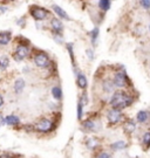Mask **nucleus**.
Wrapping results in <instances>:
<instances>
[{"label":"nucleus","mask_w":150,"mask_h":158,"mask_svg":"<svg viewBox=\"0 0 150 158\" xmlns=\"http://www.w3.org/2000/svg\"><path fill=\"white\" fill-rule=\"evenodd\" d=\"M134 96L127 91L126 89H117L113 93L110 100H109V106L110 108L117 109V110H124L126 108H129L134 103Z\"/></svg>","instance_id":"obj_1"},{"label":"nucleus","mask_w":150,"mask_h":158,"mask_svg":"<svg viewBox=\"0 0 150 158\" xmlns=\"http://www.w3.org/2000/svg\"><path fill=\"white\" fill-rule=\"evenodd\" d=\"M28 13L35 23H42L46 20H49L50 17L49 10L39 5H31L28 7Z\"/></svg>","instance_id":"obj_2"},{"label":"nucleus","mask_w":150,"mask_h":158,"mask_svg":"<svg viewBox=\"0 0 150 158\" xmlns=\"http://www.w3.org/2000/svg\"><path fill=\"white\" fill-rule=\"evenodd\" d=\"M34 127V131L40 132V134H49L53 130L55 129V122L52 118H47V117H42L40 118Z\"/></svg>","instance_id":"obj_3"},{"label":"nucleus","mask_w":150,"mask_h":158,"mask_svg":"<svg viewBox=\"0 0 150 158\" xmlns=\"http://www.w3.org/2000/svg\"><path fill=\"white\" fill-rule=\"evenodd\" d=\"M113 83H114L116 89H127L129 85H130L128 75H127V72L124 70V68H122L121 70H117V72L114 73Z\"/></svg>","instance_id":"obj_4"},{"label":"nucleus","mask_w":150,"mask_h":158,"mask_svg":"<svg viewBox=\"0 0 150 158\" xmlns=\"http://www.w3.org/2000/svg\"><path fill=\"white\" fill-rule=\"evenodd\" d=\"M31 54V48H29V42H24V41H20L18 42L17 46H15V49H14V53H13V57L14 60L20 62V61H24L26 60Z\"/></svg>","instance_id":"obj_5"},{"label":"nucleus","mask_w":150,"mask_h":158,"mask_svg":"<svg viewBox=\"0 0 150 158\" xmlns=\"http://www.w3.org/2000/svg\"><path fill=\"white\" fill-rule=\"evenodd\" d=\"M33 61H34V64L38 68H41V69H47V68H49L50 64H52L49 55H48L46 52H42V51L34 52Z\"/></svg>","instance_id":"obj_6"},{"label":"nucleus","mask_w":150,"mask_h":158,"mask_svg":"<svg viewBox=\"0 0 150 158\" xmlns=\"http://www.w3.org/2000/svg\"><path fill=\"white\" fill-rule=\"evenodd\" d=\"M107 121L110 125H117L124 121V115L121 110H117L114 108H110L107 111Z\"/></svg>","instance_id":"obj_7"},{"label":"nucleus","mask_w":150,"mask_h":158,"mask_svg":"<svg viewBox=\"0 0 150 158\" xmlns=\"http://www.w3.org/2000/svg\"><path fill=\"white\" fill-rule=\"evenodd\" d=\"M49 31L52 34H61L63 35V23L62 20H60L59 18L53 17L49 18Z\"/></svg>","instance_id":"obj_8"},{"label":"nucleus","mask_w":150,"mask_h":158,"mask_svg":"<svg viewBox=\"0 0 150 158\" xmlns=\"http://www.w3.org/2000/svg\"><path fill=\"white\" fill-rule=\"evenodd\" d=\"M52 11H53V13L56 15V18H59L60 20H66V21H69V20H71V17L68 15V13L62 8L61 6L55 5V4L52 5Z\"/></svg>","instance_id":"obj_9"},{"label":"nucleus","mask_w":150,"mask_h":158,"mask_svg":"<svg viewBox=\"0 0 150 158\" xmlns=\"http://www.w3.org/2000/svg\"><path fill=\"white\" fill-rule=\"evenodd\" d=\"M122 123H123V130L126 131V134L131 135V134H134V132L136 131V128H137V123H136V121L127 118V119H124Z\"/></svg>","instance_id":"obj_10"},{"label":"nucleus","mask_w":150,"mask_h":158,"mask_svg":"<svg viewBox=\"0 0 150 158\" xmlns=\"http://www.w3.org/2000/svg\"><path fill=\"white\" fill-rule=\"evenodd\" d=\"M82 129L86 132H96L97 131V122L95 119H86L82 122Z\"/></svg>","instance_id":"obj_11"},{"label":"nucleus","mask_w":150,"mask_h":158,"mask_svg":"<svg viewBox=\"0 0 150 158\" xmlns=\"http://www.w3.org/2000/svg\"><path fill=\"white\" fill-rule=\"evenodd\" d=\"M76 83H78V87L80 89H82V90H86L87 89V87H88V80L86 77V75H84L81 70H78L76 73Z\"/></svg>","instance_id":"obj_12"},{"label":"nucleus","mask_w":150,"mask_h":158,"mask_svg":"<svg viewBox=\"0 0 150 158\" xmlns=\"http://www.w3.org/2000/svg\"><path fill=\"white\" fill-rule=\"evenodd\" d=\"M150 121V111L147 110H139L136 114V123L139 124H147Z\"/></svg>","instance_id":"obj_13"},{"label":"nucleus","mask_w":150,"mask_h":158,"mask_svg":"<svg viewBox=\"0 0 150 158\" xmlns=\"http://www.w3.org/2000/svg\"><path fill=\"white\" fill-rule=\"evenodd\" d=\"M102 90L105 91L106 94H113L114 91H115V85L113 83V80H109V79H106L102 81Z\"/></svg>","instance_id":"obj_14"},{"label":"nucleus","mask_w":150,"mask_h":158,"mask_svg":"<svg viewBox=\"0 0 150 158\" xmlns=\"http://www.w3.org/2000/svg\"><path fill=\"white\" fill-rule=\"evenodd\" d=\"M13 36L10 31H2L0 32V46H7L12 41Z\"/></svg>","instance_id":"obj_15"},{"label":"nucleus","mask_w":150,"mask_h":158,"mask_svg":"<svg viewBox=\"0 0 150 158\" xmlns=\"http://www.w3.org/2000/svg\"><path fill=\"white\" fill-rule=\"evenodd\" d=\"M89 40H90V44L93 47L97 45V41H99V36H100V28L99 27H94L90 32L88 33Z\"/></svg>","instance_id":"obj_16"},{"label":"nucleus","mask_w":150,"mask_h":158,"mask_svg":"<svg viewBox=\"0 0 150 158\" xmlns=\"http://www.w3.org/2000/svg\"><path fill=\"white\" fill-rule=\"evenodd\" d=\"M5 124L11 125V127H18L21 124V121L18 117L17 115H7L5 117Z\"/></svg>","instance_id":"obj_17"},{"label":"nucleus","mask_w":150,"mask_h":158,"mask_svg":"<svg viewBox=\"0 0 150 158\" xmlns=\"http://www.w3.org/2000/svg\"><path fill=\"white\" fill-rule=\"evenodd\" d=\"M66 48L67 52L71 56V60H72V66H73V70L74 73L78 72V68H76V62H75V54H74V47H73V44H66Z\"/></svg>","instance_id":"obj_18"},{"label":"nucleus","mask_w":150,"mask_h":158,"mask_svg":"<svg viewBox=\"0 0 150 158\" xmlns=\"http://www.w3.org/2000/svg\"><path fill=\"white\" fill-rule=\"evenodd\" d=\"M127 147H128V144L124 141H116L110 144V149L114 151H121V150H124Z\"/></svg>","instance_id":"obj_19"},{"label":"nucleus","mask_w":150,"mask_h":158,"mask_svg":"<svg viewBox=\"0 0 150 158\" xmlns=\"http://www.w3.org/2000/svg\"><path fill=\"white\" fill-rule=\"evenodd\" d=\"M50 94L53 96V98L56 101H61L62 100V89L59 85H54L52 89H50Z\"/></svg>","instance_id":"obj_20"},{"label":"nucleus","mask_w":150,"mask_h":158,"mask_svg":"<svg viewBox=\"0 0 150 158\" xmlns=\"http://www.w3.org/2000/svg\"><path fill=\"white\" fill-rule=\"evenodd\" d=\"M97 5H99V10L105 13V12H108L109 10H110L111 0H99Z\"/></svg>","instance_id":"obj_21"},{"label":"nucleus","mask_w":150,"mask_h":158,"mask_svg":"<svg viewBox=\"0 0 150 158\" xmlns=\"http://www.w3.org/2000/svg\"><path fill=\"white\" fill-rule=\"evenodd\" d=\"M25 88V80L24 79H18L14 82V91L15 94H20Z\"/></svg>","instance_id":"obj_22"},{"label":"nucleus","mask_w":150,"mask_h":158,"mask_svg":"<svg viewBox=\"0 0 150 158\" xmlns=\"http://www.w3.org/2000/svg\"><path fill=\"white\" fill-rule=\"evenodd\" d=\"M10 66V59L6 56V55H2V56H0V69L1 70H5L7 69Z\"/></svg>","instance_id":"obj_23"},{"label":"nucleus","mask_w":150,"mask_h":158,"mask_svg":"<svg viewBox=\"0 0 150 158\" xmlns=\"http://www.w3.org/2000/svg\"><path fill=\"white\" fill-rule=\"evenodd\" d=\"M142 143H143V147L145 149H149L150 148V130L145 131L142 137Z\"/></svg>","instance_id":"obj_24"},{"label":"nucleus","mask_w":150,"mask_h":158,"mask_svg":"<svg viewBox=\"0 0 150 158\" xmlns=\"http://www.w3.org/2000/svg\"><path fill=\"white\" fill-rule=\"evenodd\" d=\"M86 145L88 148L89 150H95L97 145H99V142L97 139H95V138H88L87 141H86Z\"/></svg>","instance_id":"obj_25"},{"label":"nucleus","mask_w":150,"mask_h":158,"mask_svg":"<svg viewBox=\"0 0 150 158\" xmlns=\"http://www.w3.org/2000/svg\"><path fill=\"white\" fill-rule=\"evenodd\" d=\"M84 103L79 100L78 102V119L81 122L82 121V118H84Z\"/></svg>","instance_id":"obj_26"},{"label":"nucleus","mask_w":150,"mask_h":158,"mask_svg":"<svg viewBox=\"0 0 150 158\" xmlns=\"http://www.w3.org/2000/svg\"><path fill=\"white\" fill-rule=\"evenodd\" d=\"M53 35V40L55 41L58 45H62L63 44V35L61 34H52Z\"/></svg>","instance_id":"obj_27"},{"label":"nucleus","mask_w":150,"mask_h":158,"mask_svg":"<svg viewBox=\"0 0 150 158\" xmlns=\"http://www.w3.org/2000/svg\"><path fill=\"white\" fill-rule=\"evenodd\" d=\"M139 5L144 8L145 11H149L150 10V0H139Z\"/></svg>","instance_id":"obj_28"},{"label":"nucleus","mask_w":150,"mask_h":158,"mask_svg":"<svg viewBox=\"0 0 150 158\" xmlns=\"http://www.w3.org/2000/svg\"><path fill=\"white\" fill-rule=\"evenodd\" d=\"M86 54H87V56H88V59L90 60V61H93L94 60V51H93V48H88L87 51H86Z\"/></svg>","instance_id":"obj_29"},{"label":"nucleus","mask_w":150,"mask_h":158,"mask_svg":"<svg viewBox=\"0 0 150 158\" xmlns=\"http://www.w3.org/2000/svg\"><path fill=\"white\" fill-rule=\"evenodd\" d=\"M25 23H26V18L25 17H22V18H20L19 20H17V25L18 26H20V27H24Z\"/></svg>","instance_id":"obj_30"},{"label":"nucleus","mask_w":150,"mask_h":158,"mask_svg":"<svg viewBox=\"0 0 150 158\" xmlns=\"http://www.w3.org/2000/svg\"><path fill=\"white\" fill-rule=\"evenodd\" d=\"M96 158H111V156H110V153L102 151V152H100L99 155H97V157Z\"/></svg>","instance_id":"obj_31"},{"label":"nucleus","mask_w":150,"mask_h":158,"mask_svg":"<svg viewBox=\"0 0 150 158\" xmlns=\"http://www.w3.org/2000/svg\"><path fill=\"white\" fill-rule=\"evenodd\" d=\"M8 11V7L6 5H0V14H4Z\"/></svg>","instance_id":"obj_32"},{"label":"nucleus","mask_w":150,"mask_h":158,"mask_svg":"<svg viewBox=\"0 0 150 158\" xmlns=\"http://www.w3.org/2000/svg\"><path fill=\"white\" fill-rule=\"evenodd\" d=\"M4 124H5V117L2 115H0V127H2Z\"/></svg>","instance_id":"obj_33"},{"label":"nucleus","mask_w":150,"mask_h":158,"mask_svg":"<svg viewBox=\"0 0 150 158\" xmlns=\"http://www.w3.org/2000/svg\"><path fill=\"white\" fill-rule=\"evenodd\" d=\"M4 106V97L0 95V108Z\"/></svg>","instance_id":"obj_34"},{"label":"nucleus","mask_w":150,"mask_h":158,"mask_svg":"<svg viewBox=\"0 0 150 158\" xmlns=\"http://www.w3.org/2000/svg\"><path fill=\"white\" fill-rule=\"evenodd\" d=\"M0 158H13V157H12L11 155H1Z\"/></svg>","instance_id":"obj_35"},{"label":"nucleus","mask_w":150,"mask_h":158,"mask_svg":"<svg viewBox=\"0 0 150 158\" xmlns=\"http://www.w3.org/2000/svg\"><path fill=\"white\" fill-rule=\"evenodd\" d=\"M6 2H13V1H17V0H5Z\"/></svg>","instance_id":"obj_36"},{"label":"nucleus","mask_w":150,"mask_h":158,"mask_svg":"<svg viewBox=\"0 0 150 158\" xmlns=\"http://www.w3.org/2000/svg\"><path fill=\"white\" fill-rule=\"evenodd\" d=\"M149 31H150V25H149Z\"/></svg>","instance_id":"obj_37"}]
</instances>
